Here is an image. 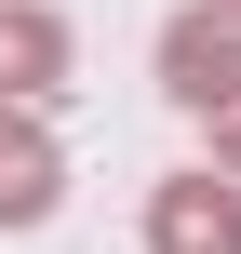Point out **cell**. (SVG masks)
<instances>
[{"label":"cell","instance_id":"cell-3","mask_svg":"<svg viewBox=\"0 0 241 254\" xmlns=\"http://www.w3.org/2000/svg\"><path fill=\"white\" fill-rule=\"evenodd\" d=\"M54 188H67L54 134H40L27 107H0V228H40V214H54Z\"/></svg>","mask_w":241,"mask_h":254},{"label":"cell","instance_id":"cell-5","mask_svg":"<svg viewBox=\"0 0 241 254\" xmlns=\"http://www.w3.org/2000/svg\"><path fill=\"white\" fill-rule=\"evenodd\" d=\"M215 147H228V174H241V107H228V121H215Z\"/></svg>","mask_w":241,"mask_h":254},{"label":"cell","instance_id":"cell-2","mask_svg":"<svg viewBox=\"0 0 241 254\" xmlns=\"http://www.w3.org/2000/svg\"><path fill=\"white\" fill-rule=\"evenodd\" d=\"M148 254H241V188L228 174H174L148 201Z\"/></svg>","mask_w":241,"mask_h":254},{"label":"cell","instance_id":"cell-1","mask_svg":"<svg viewBox=\"0 0 241 254\" xmlns=\"http://www.w3.org/2000/svg\"><path fill=\"white\" fill-rule=\"evenodd\" d=\"M161 94L201 107V121H228V107H241V0H228V13H174V27H161Z\"/></svg>","mask_w":241,"mask_h":254},{"label":"cell","instance_id":"cell-4","mask_svg":"<svg viewBox=\"0 0 241 254\" xmlns=\"http://www.w3.org/2000/svg\"><path fill=\"white\" fill-rule=\"evenodd\" d=\"M67 80V27L40 13V0H0V107H27V94H54Z\"/></svg>","mask_w":241,"mask_h":254}]
</instances>
